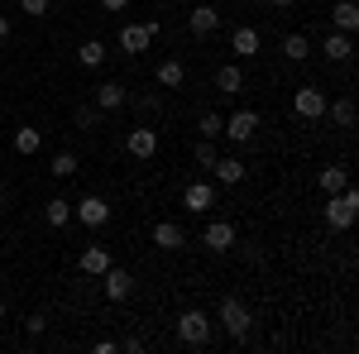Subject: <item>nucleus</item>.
Masks as SVG:
<instances>
[{"mask_svg":"<svg viewBox=\"0 0 359 354\" xmlns=\"http://www.w3.org/2000/svg\"><path fill=\"white\" fill-rule=\"evenodd\" d=\"M221 10H216V5H196L192 15H187V29H192L196 39H206V34H216V29H221Z\"/></svg>","mask_w":359,"mask_h":354,"instance_id":"12","label":"nucleus"},{"mask_svg":"<svg viewBox=\"0 0 359 354\" xmlns=\"http://www.w3.org/2000/svg\"><path fill=\"white\" fill-rule=\"evenodd\" d=\"M321 53L331 57V62H350V57H355V43H350V34H340V29H335V34H326Z\"/></svg>","mask_w":359,"mask_h":354,"instance_id":"17","label":"nucleus"},{"mask_svg":"<svg viewBox=\"0 0 359 354\" xmlns=\"http://www.w3.org/2000/svg\"><path fill=\"white\" fill-rule=\"evenodd\" d=\"M20 10H25L29 20H43V15L53 10V0H20Z\"/></svg>","mask_w":359,"mask_h":354,"instance_id":"31","label":"nucleus"},{"mask_svg":"<svg viewBox=\"0 0 359 354\" xmlns=\"http://www.w3.org/2000/svg\"><path fill=\"white\" fill-rule=\"evenodd\" d=\"M101 287H106V297H111V301H130V292H135V278L111 264V268L101 273Z\"/></svg>","mask_w":359,"mask_h":354,"instance_id":"11","label":"nucleus"},{"mask_svg":"<svg viewBox=\"0 0 359 354\" xmlns=\"http://www.w3.org/2000/svg\"><path fill=\"white\" fill-rule=\"evenodd\" d=\"M182 206H187L192 216H206V211L216 206V182H192V187L182 191Z\"/></svg>","mask_w":359,"mask_h":354,"instance_id":"9","label":"nucleus"},{"mask_svg":"<svg viewBox=\"0 0 359 354\" xmlns=\"http://www.w3.org/2000/svg\"><path fill=\"white\" fill-rule=\"evenodd\" d=\"M125 149H130L135 158H154V154H158V130H149V125H135V130L125 135Z\"/></svg>","mask_w":359,"mask_h":354,"instance_id":"10","label":"nucleus"},{"mask_svg":"<svg viewBox=\"0 0 359 354\" xmlns=\"http://www.w3.org/2000/svg\"><path fill=\"white\" fill-rule=\"evenodd\" d=\"M72 216L82 220L86 230H101V225L111 220V201H106V196H82V201L72 206Z\"/></svg>","mask_w":359,"mask_h":354,"instance_id":"5","label":"nucleus"},{"mask_svg":"<svg viewBox=\"0 0 359 354\" xmlns=\"http://www.w3.org/2000/svg\"><path fill=\"white\" fill-rule=\"evenodd\" d=\"M177 340H182V345H206V340H211V316H206V311H182V316H177Z\"/></svg>","mask_w":359,"mask_h":354,"instance_id":"3","label":"nucleus"},{"mask_svg":"<svg viewBox=\"0 0 359 354\" xmlns=\"http://www.w3.org/2000/svg\"><path fill=\"white\" fill-rule=\"evenodd\" d=\"M216 91H221V96H240V91H245V72H240L235 62L216 67Z\"/></svg>","mask_w":359,"mask_h":354,"instance_id":"18","label":"nucleus"},{"mask_svg":"<svg viewBox=\"0 0 359 354\" xmlns=\"http://www.w3.org/2000/svg\"><path fill=\"white\" fill-rule=\"evenodd\" d=\"M331 25L340 29V34H355L359 29V5L355 0H335L331 5Z\"/></svg>","mask_w":359,"mask_h":354,"instance_id":"14","label":"nucleus"},{"mask_svg":"<svg viewBox=\"0 0 359 354\" xmlns=\"http://www.w3.org/2000/svg\"><path fill=\"white\" fill-rule=\"evenodd\" d=\"M77 62H82V67H101V62H106V43H101V39H86L82 48H77Z\"/></svg>","mask_w":359,"mask_h":354,"instance_id":"24","label":"nucleus"},{"mask_svg":"<svg viewBox=\"0 0 359 354\" xmlns=\"http://www.w3.org/2000/svg\"><path fill=\"white\" fill-rule=\"evenodd\" d=\"M201 245L211 249V254H225V249H235V225H230V220H206V230H201Z\"/></svg>","mask_w":359,"mask_h":354,"instance_id":"8","label":"nucleus"},{"mask_svg":"<svg viewBox=\"0 0 359 354\" xmlns=\"http://www.w3.org/2000/svg\"><path fill=\"white\" fill-rule=\"evenodd\" d=\"M192 154H196V163H201V168H211V163H216V139H201Z\"/></svg>","mask_w":359,"mask_h":354,"instance_id":"30","label":"nucleus"},{"mask_svg":"<svg viewBox=\"0 0 359 354\" xmlns=\"http://www.w3.org/2000/svg\"><path fill=\"white\" fill-rule=\"evenodd\" d=\"M0 211H5V187H0Z\"/></svg>","mask_w":359,"mask_h":354,"instance_id":"37","label":"nucleus"},{"mask_svg":"<svg viewBox=\"0 0 359 354\" xmlns=\"http://www.w3.org/2000/svg\"><path fill=\"white\" fill-rule=\"evenodd\" d=\"M355 216H359V191H355V187L331 191V206H326V225H331V230H350V225H355Z\"/></svg>","mask_w":359,"mask_h":354,"instance_id":"2","label":"nucleus"},{"mask_svg":"<svg viewBox=\"0 0 359 354\" xmlns=\"http://www.w3.org/2000/svg\"><path fill=\"white\" fill-rule=\"evenodd\" d=\"M120 106H130V91L120 82H106L101 91H96V110H120Z\"/></svg>","mask_w":359,"mask_h":354,"instance_id":"21","label":"nucleus"},{"mask_svg":"<svg viewBox=\"0 0 359 354\" xmlns=\"http://www.w3.org/2000/svg\"><path fill=\"white\" fill-rule=\"evenodd\" d=\"M5 39H10V20L0 15V43H5Z\"/></svg>","mask_w":359,"mask_h":354,"instance_id":"35","label":"nucleus"},{"mask_svg":"<svg viewBox=\"0 0 359 354\" xmlns=\"http://www.w3.org/2000/svg\"><path fill=\"white\" fill-rule=\"evenodd\" d=\"M111 264H115V259H111V249H106V245H86L82 249V273H91V278H101Z\"/></svg>","mask_w":359,"mask_h":354,"instance_id":"15","label":"nucleus"},{"mask_svg":"<svg viewBox=\"0 0 359 354\" xmlns=\"http://www.w3.org/2000/svg\"><path fill=\"white\" fill-rule=\"evenodd\" d=\"M211 172H216V182H221V187L245 182V163H240V158H216V163H211Z\"/></svg>","mask_w":359,"mask_h":354,"instance_id":"20","label":"nucleus"},{"mask_svg":"<svg viewBox=\"0 0 359 354\" xmlns=\"http://www.w3.org/2000/svg\"><path fill=\"white\" fill-rule=\"evenodd\" d=\"M154 245H158V249H182V245H187V235H182L177 220H158V225H154Z\"/></svg>","mask_w":359,"mask_h":354,"instance_id":"16","label":"nucleus"},{"mask_svg":"<svg viewBox=\"0 0 359 354\" xmlns=\"http://www.w3.org/2000/svg\"><path fill=\"white\" fill-rule=\"evenodd\" d=\"M77 125H82V130H91V125H96V110L82 106V110H77Z\"/></svg>","mask_w":359,"mask_h":354,"instance_id":"33","label":"nucleus"},{"mask_svg":"<svg viewBox=\"0 0 359 354\" xmlns=\"http://www.w3.org/2000/svg\"><path fill=\"white\" fill-rule=\"evenodd\" d=\"M259 48H264V39H259V29L240 25L235 34H230V53H235V57H254Z\"/></svg>","mask_w":359,"mask_h":354,"instance_id":"13","label":"nucleus"},{"mask_svg":"<svg viewBox=\"0 0 359 354\" xmlns=\"http://www.w3.org/2000/svg\"><path fill=\"white\" fill-rule=\"evenodd\" d=\"M154 34H158V20H149V25H125L120 29V48L125 53H149V43H154Z\"/></svg>","mask_w":359,"mask_h":354,"instance_id":"6","label":"nucleus"},{"mask_svg":"<svg viewBox=\"0 0 359 354\" xmlns=\"http://www.w3.org/2000/svg\"><path fill=\"white\" fill-rule=\"evenodd\" d=\"M57 182H67V177H77V154H53V163H48Z\"/></svg>","mask_w":359,"mask_h":354,"instance_id":"27","label":"nucleus"},{"mask_svg":"<svg viewBox=\"0 0 359 354\" xmlns=\"http://www.w3.org/2000/svg\"><path fill=\"white\" fill-rule=\"evenodd\" d=\"M196 130H201V139H221V135H225V115H216V110H206V115L196 120Z\"/></svg>","mask_w":359,"mask_h":354,"instance_id":"28","label":"nucleus"},{"mask_svg":"<svg viewBox=\"0 0 359 354\" xmlns=\"http://www.w3.org/2000/svg\"><path fill=\"white\" fill-rule=\"evenodd\" d=\"M125 5H130V0H101V10H111V15H120Z\"/></svg>","mask_w":359,"mask_h":354,"instance_id":"34","label":"nucleus"},{"mask_svg":"<svg viewBox=\"0 0 359 354\" xmlns=\"http://www.w3.org/2000/svg\"><path fill=\"white\" fill-rule=\"evenodd\" d=\"M326 101H331V96H326L321 86H297V91H292V110H297L302 120H321V115H326Z\"/></svg>","mask_w":359,"mask_h":354,"instance_id":"4","label":"nucleus"},{"mask_svg":"<svg viewBox=\"0 0 359 354\" xmlns=\"http://www.w3.org/2000/svg\"><path fill=\"white\" fill-rule=\"evenodd\" d=\"M25 326H29V335H43V330H48V316H29Z\"/></svg>","mask_w":359,"mask_h":354,"instance_id":"32","label":"nucleus"},{"mask_svg":"<svg viewBox=\"0 0 359 354\" xmlns=\"http://www.w3.org/2000/svg\"><path fill=\"white\" fill-rule=\"evenodd\" d=\"M269 5H278V10H283V5H292V0H269Z\"/></svg>","mask_w":359,"mask_h":354,"instance_id":"36","label":"nucleus"},{"mask_svg":"<svg viewBox=\"0 0 359 354\" xmlns=\"http://www.w3.org/2000/svg\"><path fill=\"white\" fill-rule=\"evenodd\" d=\"M326 115H331L340 130H355L359 110H355V96H340V101H326Z\"/></svg>","mask_w":359,"mask_h":354,"instance_id":"19","label":"nucleus"},{"mask_svg":"<svg viewBox=\"0 0 359 354\" xmlns=\"http://www.w3.org/2000/svg\"><path fill=\"white\" fill-rule=\"evenodd\" d=\"M10 144H15V154H25V158H29V154H39V144H43V130H29V125H20Z\"/></svg>","mask_w":359,"mask_h":354,"instance_id":"23","label":"nucleus"},{"mask_svg":"<svg viewBox=\"0 0 359 354\" xmlns=\"http://www.w3.org/2000/svg\"><path fill=\"white\" fill-rule=\"evenodd\" d=\"M0 321H5V306H0Z\"/></svg>","mask_w":359,"mask_h":354,"instance_id":"38","label":"nucleus"},{"mask_svg":"<svg viewBox=\"0 0 359 354\" xmlns=\"http://www.w3.org/2000/svg\"><path fill=\"white\" fill-rule=\"evenodd\" d=\"M283 53L292 57V62H302V57L311 53V43H306V34H287V39H283Z\"/></svg>","mask_w":359,"mask_h":354,"instance_id":"29","label":"nucleus"},{"mask_svg":"<svg viewBox=\"0 0 359 354\" xmlns=\"http://www.w3.org/2000/svg\"><path fill=\"white\" fill-rule=\"evenodd\" d=\"M43 220H48V225H57V230H62V225H67V220H72V201H62V196H53V201H48V206H43Z\"/></svg>","mask_w":359,"mask_h":354,"instance_id":"25","label":"nucleus"},{"mask_svg":"<svg viewBox=\"0 0 359 354\" xmlns=\"http://www.w3.org/2000/svg\"><path fill=\"white\" fill-rule=\"evenodd\" d=\"M316 182H321V191L331 196V191L350 187V172H345V168H321V177H316Z\"/></svg>","mask_w":359,"mask_h":354,"instance_id":"26","label":"nucleus"},{"mask_svg":"<svg viewBox=\"0 0 359 354\" xmlns=\"http://www.w3.org/2000/svg\"><path fill=\"white\" fill-rule=\"evenodd\" d=\"M182 82H187V67H182L177 57H168V62H158V86H168V91H177Z\"/></svg>","mask_w":359,"mask_h":354,"instance_id":"22","label":"nucleus"},{"mask_svg":"<svg viewBox=\"0 0 359 354\" xmlns=\"http://www.w3.org/2000/svg\"><path fill=\"white\" fill-rule=\"evenodd\" d=\"M259 135V115L254 110H235L230 120H225V139H235V144H254Z\"/></svg>","mask_w":359,"mask_h":354,"instance_id":"7","label":"nucleus"},{"mask_svg":"<svg viewBox=\"0 0 359 354\" xmlns=\"http://www.w3.org/2000/svg\"><path fill=\"white\" fill-rule=\"evenodd\" d=\"M216 321H221V330L230 335V340H249V330H254V311H249L240 297H225L221 311H216Z\"/></svg>","mask_w":359,"mask_h":354,"instance_id":"1","label":"nucleus"}]
</instances>
